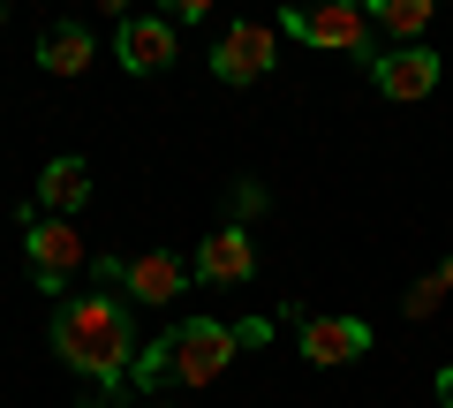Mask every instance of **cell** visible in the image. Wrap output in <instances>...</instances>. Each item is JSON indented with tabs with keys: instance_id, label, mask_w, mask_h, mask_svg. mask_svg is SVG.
<instances>
[{
	"instance_id": "17",
	"label": "cell",
	"mask_w": 453,
	"mask_h": 408,
	"mask_svg": "<svg viewBox=\"0 0 453 408\" xmlns=\"http://www.w3.org/2000/svg\"><path fill=\"white\" fill-rule=\"evenodd\" d=\"M438 288H446V295H453V258H446V265H438Z\"/></svg>"
},
{
	"instance_id": "19",
	"label": "cell",
	"mask_w": 453,
	"mask_h": 408,
	"mask_svg": "<svg viewBox=\"0 0 453 408\" xmlns=\"http://www.w3.org/2000/svg\"><path fill=\"white\" fill-rule=\"evenodd\" d=\"M151 408H174V401H151Z\"/></svg>"
},
{
	"instance_id": "13",
	"label": "cell",
	"mask_w": 453,
	"mask_h": 408,
	"mask_svg": "<svg viewBox=\"0 0 453 408\" xmlns=\"http://www.w3.org/2000/svg\"><path fill=\"white\" fill-rule=\"evenodd\" d=\"M431 0H378L371 8V31H386V38H401V46H416L423 31H431Z\"/></svg>"
},
{
	"instance_id": "10",
	"label": "cell",
	"mask_w": 453,
	"mask_h": 408,
	"mask_svg": "<svg viewBox=\"0 0 453 408\" xmlns=\"http://www.w3.org/2000/svg\"><path fill=\"white\" fill-rule=\"evenodd\" d=\"M378 333L363 326V318H303V363L310 371H340V363L371 356Z\"/></svg>"
},
{
	"instance_id": "18",
	"label": "cell",
	"mask_w": 453,
	"mask_h": 408,
	"mask_svg": "<svg viewBox=\"0 0 453 408\" xmlns=\"http://www.w3.org/2000/svg\"><path fill=\"white\" fill-rule=\"evenodd\" d=\"M0 38H8V8H0Z\"/></svg>"
},
{
	"instance_id": "11",
	"label": "cell",
	"mask_w": 453,
	"mask_h": 408,
	"mask_svg": "<svg viewBox=\"0 0 453 408\" xmlns=\"http://www.w3.org/2000/svg\"><path fill=\"white\" fill-rule=\"evenodd\" d=\"M83 204H91V166L83 159H46V174H38V212L46 219H76Z\"/></svg>"
},
{
	"instance_id": "12",
	"label": "cell",
	"mask_w": 453,
	"mask_h": 408,
	"mask_svg": "<svg viewBox=\"0 0 453 408\" xmlns=\"http://www.w3.org/2000/svg\"><path fill=\"white\" fill-rule=\"evenodd\" d=\"M91 53H98V38L83 31V23H53V31L38 38V68H46V76H83Z\"/></svg>"
},
{
	"instance_id": "4",
	"label": "cell",
	"mask_w": 453,
	"mask_h": 408,
	"mask_svg": "<svg viewBox=\"0 0 453 408\" xmlns=\"http://www.w3.org/2000/svg\"><path fill=\"white\" fill-rule=\"evenodd\" d=\"M23 258H31V280L46 295H68V280L91 265V250H83L76 219H46V212H38L31 227H23Z\"/></svg>"
},
{
	"instance_id": "14",
	"label": "cell",
	"mask_w": 453,
	"mask_h": 408,
	"mask_svg": "<svg viewBox=\"0 0 453 408\" xmlns=\"http://www.w3.org/2000/svg\"><path fill=\"white\" fill-rule=\"evenodd\" d=\"M438 295H446V288H438V273H431V280H416V288H408V318H431Z\"/></svg>"
},
{
	"instance_id": "5",
	"label": "cell",
	"mask_w": 453,
	"mask_h": 408,
	"mask_svg": "<svg viewBox=\"0 0 453 408\" xmlns=\"http://www.w3.org/2000/svg\"><path fill=\"white\" fill-rule=\"evenodd\" d=\"M196 280H204V288H242V280H257V235H250L242 219H219V227L196 242Z\"/></svg>"
},
{
	"instance_id": "7",
	"label": "cell",
	"mask_w": 453,
	"mask_h": 408,
	"mask_svg": "<svg viewBox=\"0 0 453 408\" xmlns=\"http://www.w3.org/2000/svg\"><path fill=\"white\" fill-rule=\"evenodd\" d=\"M363 76H371L386 98L416 106V98L438 91V53H431V46H393V53H371V61H363Z\"/></svg>"
},
{
	"instance_id": "16",
	"label": "cell",
	"mask_w": 453,
	"mask_h": 408,
	"mask_svg": "<svg viewBox=\"0 0 453 408\" xmlns=\"http://www.w3.org/2000/svg\"><path fill=\"white\" fill-rule=\"evenodd\" d=\"M438 408H453V363L438 371Z\"/></svg>"
},
{
	"instance_id": "3",
	"label": "cell",
	"mask_w": 453,
	"mask_h": 408,
	"mask_svg": "<svg viewBox=\"0 0 453 408\" xmlns=\"http://www.w3.org/2000/svg\"><path fill=\"white\" fill-rule=\"evenodd\" d=\"M280 31H295L318 53H348V61H371V8L356 0H325V8H280Z\"/></svg>"
},
{
	"instance_id": "9",
	"label": "cell",
	"mask_w": 453,
	"mask_h": 408,
	"mask_svg": "<svg viewBox=\"0 0 453 408\" xmlns=\"http://www.w3.org/2000/svg\"><path fill=\"white\" fill-rule=\"evenodd\" d=\"M189 280H196V265L174 258V250H144L136 265H121V295H129V303H144V311H166Z\"/></svg>"
},
{
	"instance_id": "2",
	"label": "cell",
	"mask_w": 453,
	"mask_h": 408,
	"mask_svg": "<svg viewBox=\"0 0 453 408\" xmlns=\"http://www.w3.org/2000/svg\"><path fill=\"white\" fill-rule=\"evenodd\" d=\"M234 326H219V318H181V326H166L159 341L136 356V386L144 393H174V386H211V378L234 363Z\"/></svg>"
},
{
	"instance_id": "6",
	"label": "cell",
	"mask_w": 453,
	"mask_h": 408,
	"mask_svg": "<svg viewBox=\"0 0 453 408\" xmlns=\"http://www.w3.org/2000/svg\"><path fill=\"white\" fill-rule=\"evenodd\" d=\"M113 53H121V68H129V76H166V68H174V53H181L174 16H121Z\"/></svg>"
},
{
	"instance_id": "8",
	"label": "cell",
	"mask_w": 453,
	"mask_h": 408,
	"mask_svg": "<svg viewBox=\"0 0 453 408\" xmlns=\"http://www.w3.org/2000/svg\"><path fill=\"white\" fill-rule=\"evenodd\" d=\"M273 53H280V38L265 23H226L219 46H211V76L219 83H257V76H273Z\"/></svg>"
},
{
	"instance_id": "1",
	"label": "cell",
	"mask_w": 453,
	"mask_h": 408,
	"mask_svg": "<svg viewBox=\"0 0 453 408\" xmlns=\"http://www.w3.org/2000/svg\"><path fill=\"white\" fill-rule=\"evenodd\" d=\"M53 356L76 378H91L98 393H121V378L136 371V318L121 288H83L53 303Z\"/></svg>"
},
{
	"instance_id": "15",
	"label": "cell",
	"mask_w": 453,
	"mask_h": 408,
	"mask_svg": "<svg viewBox=\"0 0 453 408\" xmlns=\"http://www.w3.org/2000/svg\"><path fill=\"white\" fill-rule=\"evenodd\" d=\"M234 341H242V348H265V341H273V318H242V326H234Z\"/></svg>"
}]
</instances>
